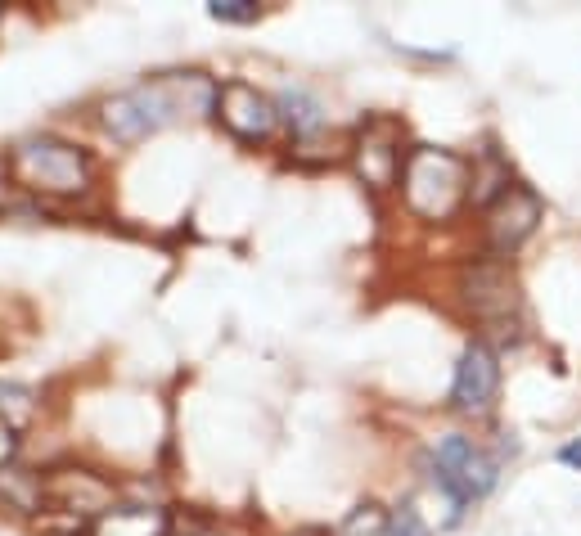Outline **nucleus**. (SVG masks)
Listing matches in <instances>:
<instances>
[{
    "mask_svg": "<svg viewBox=\"0 0 581 536\" xmlns=\"http://www.w3.org/2000/svg\"><path fill=\"white\" fill-rule=\"evenodd\" d=\"M5 176L14 190L32 199H82L100 181V158L77 140L41 131V136H23L19 145H10Z\"/></svg>",
    "mask_w": 581,
    "mask_h": 536,
    "instance_id": "f257e3e1",
    "label": "nucleus"
},
{
    "mask_svg": "<svg viewBox=\"0 0 581 536\" xmlns=\"http://www.w3.org/2000/svg\"><path fill=\"white\" fill-rule=\"evenodd\" d=\"M401 199L419 221H451L473 194V167L455 149L415 145L401 167Z\"/></svg>",
    "mask_w": 581,
    "mask_h": 536,
    "instance_id": "f03ea898",
    "label": "nucleus"
},
{
    "mask_svg": "<svg viewBox=\"0 0 581 536\" xmlns=\"http://www.w3.org/2000/svg\"><path fill=\"white\" fill-rule=\"evenodd\" d=\"M176 118H181V100H176L172 77H149V82L109 95L100 104V122L118 145H140L163 127H172Z\"/></svg>",
    "mask_w": 581,
    "mask_h": 536,
    "instance_id": "7ed1b4c3",
    "label": "nucleus"
},
{
    "mask_svg": "<svg viewBox=\"0 0 581 536\" xmlns=\"http://www.w3.org/2000/svg\"><path fill=\"white\" fill-rule=\"evenodd\" d=\"M433 482L451 496L455 518H460L464 505H478L496 491L500 482V464L496 455H487L473 437L464 433H446L442 442L433 446Z\"/></svg>",
    "mask_w": 581,
    "mask_h": 536,
    "instance_id": "20e7f679",
    "label": "nucleus"
},
{
    "mask_svg": "<svg viewBox=\"0 0 581 536\" xmlns=\"http://www.w3.org/2000/svg\"><path fill=\"white\" fill-rule=\"evenodd\" d=\"M217 122L239 140V145H266L280 127V113H275V95H266L262 86L244 82V77H230L217 91Z\"/></svg>",
    "mask_w": 581,
    "mask_h": 536,
    "instance_id": "39448f33",
    "label": "nucleus"
},
{
    "mask_svg": "<svg viewBox=\"0 0 581 536\" xmlns=\"http://www.w3.org/2000/svg\"><path fill=\"white\" fill-rule=\"evenodd\" d=\"M406 154L410 149H401L397 122H383V118L365 122V127L356 131V140L347 145V158L356 163V176H361L365 185H374V190H392V185L401 181Z\"/></svg>",
    "mask_w": 581,
    "mask_h": 536,
    "instance_id": "423d86ee",
    "label": "nucleus"
},
{
    "mask_svg": "<svg viewBox=\"0 0 581 536\" xmlns=\"http://www.w3.org/2000/svg\"><path fill=\"white\" fill-rule=\"evenodd\" d=\"M541 217H545L541 199H536L527 185H509V190L487 208V221H482L487 248L496 257H514L518 248L532 239V230L541 226Z\"/></svg>",
    "mask_w": 581,
    "mask_h": 536,
    "instance_id": "0eeeda50",
    "label": "nucleus"
},
{
    "mask_svg": "<svg viewBox=\"0 0 581 536\" xmlns=\"http://www.w3.org/2000/svg\"><path fill=\"white\" fill-rule=\"evenodd\" d=\"M46 500L55 509H68V514H82L95 523V518H104L118 505V482L86 469V464H68V469L46 473Z\"/></svg>",
    "mask_w": 581,
    "mask_h": 536,
    "instance_id": "6e6552de",
    "label": "nucleus"
},
{
    "mask_svg": "<svg viewBox=\"0 0 581 536\" xmlns=\"http://www.w3.org/2000/svg\"><path fill=\"white\" fill-rule=\"evenodd\" d=\"M496 392H500V356L491 352L487 343H469L455 361V379H451V410L460 415H487L496 406Z\"/></svg>",
    "mask_w": 581,
    "mask_h": 536,
    "instance_id": "1a4fd4ad",
    "label": "nucleus"
},
{
    "mask_svg": "<svg viewBox=\"0 0 581 536\" xmlns=\"http://www.w3.org/2000/svg\"><path fill=\"white\" fill-rule=\"evenodd\" d=\"M460 298L464 307L473 311L478 320H505L509 311L518 307L514 298V280H509V271L500 262H478V266H464L460 271Z\"/></svg>",
    "mask_w": 581,
    "mask_h": 536,
    "instance_id": "9d476101",
    "label": "nucleus"
},
{
    "mask_svg": "<svg viewBox=\"0 0 581 536\" xmlns=\"http://www.w3.org/2000/svg\"><path fill=\"white\" fill-rule=\"evenodd\" d=\"M95 536H172V514L149 500H118L104 518H95Z\"/></svg>",
    "mask_w": 581,
    "mask_h": 536,
    "instance_id": "9b49d317",
    "label": "nucleus"
},
{
    "mask_svg": "<svg viewBox=\"0 0 581 536\" xmlns=\"http://www.w3.org/2000/svg\"><path fill=\"white\" fill-rule=\"evenodd\" d=\"M275 113H280V127L293 131V140L325 136V104L307 86H280L275 91Z\"/></svg>",
    "mask_w": 581,
    "mask_h": 536,
    "instance_id": "f8f14e48",
    "label": "nucleus"
},
{
    "mask_svg": "<svg viewBox=\"0 0 581 536\" xmlns=\"http://www.w3.org/2000/svg\"><path fill=\"white\" fill-rule=\"evenodd\" d=\"M0 505L10 509V514H19V518H37L41 509L50 505L46 500V473L19 469V464L0 469Z\"/></svg>",
    "mask_w": 581,
    "mask_h": 536,
    "instance_id": "ddd939ff",
    "label": "nucleus"
},
{
    "mask_svg": "<svg viewBox=\"0 0 581 536\" xmlns=\"http://www.w3.org/2000/svg\"><path fill=\"white\" fill-rule=\"evenodd\" d=\"M37 415H41V392L32 383H14V379L0 383V424L23 433V428H32Z\"/></svg>",
    "mask_w": 581,
    "mask_h": 536,
    "instance_id": "4468645a",
    "label": "nucleus"
},
{
    "mask_svg": "<svg viewBox=\"0 0 581 536\" xmlns=\"http://www.w3.org/2000/svg\"><path fill=\"white\" fill-rule=\"evenodd\" d=\"M388 523H392V509H383V505H374V500H365V505H356L352 514L343 518L338 536H388Z\"/></svg>",
    "mask_w": 581,
    "mask_h": 536,
    "instance_id": "2eb2a0df",
    "label": "nucleus"
},
{
    "mask_svg": "<svg viewBox=\"0 0 581 536\" xmlns=\"http://www.w3.org/2000/svg\"><path fill=\"white\" fill-rule=\"evenodd\" d=\"M208 14L217 23H235V28H248V23L262 19V5H257V0H212Z\"/></svg>",
    "mask_w": 581,
    "mask_h": 536,
    "instance_id": "dca6fc26",
    "label": "nucleus"
},
{
    "mask_svg": "<svg viewBox=\"0 0 581 536\" xmlns=\"http://www.w3.org/2000/svg\"><path fill=\"white\" fill-rule=\"evenodd\" d=\"M388 536H428V527H424V518H419V509H415V505H401V509H392Z\"/></svg>",
    "mask_w": 581,
    "mask_h": 536,
    "instance_id": "f3484780",
    "label": "nucleus"
},
{
    "mask_svg": "<svg viewBox=\"0 0 581 536\" xmlns=\"http://www.w3.org/2000/svg\"><path fill=\"white\" fill-rule=\"evenodd\" d=\"M14 455H19V433L10 424H0V469H10Z\"/></svg>",
    "mask_w": 581,
    "mask_h": 536,
    "instance_id": "a211bd4d",
    "label": "nucleus"
},
{
    "mask_svg": "<svg viewBox=\"0 0 581 536\" xmlns=\"http://www.w3.org/2000/svg\"><path fill=\"white\" fill-rule=\"evenodd\" d=\"M559 464H568V469L581 473V437H577V442H568V446H559Z\"/></svg>",
    "mask_w": 581,
    "mask_h": 536,
    "instance_id": "6ab92c4d",
    "label": "nucleus"
},
{
    "mask_svg": "<svg viewBox=\"0 0 581 536\" xmlns=\"http://www.w3.org/2000/svg\"><path fill=\"white\" fill-rule=\"evenodd\" d=\"M185 536H226V532H212V527H194V532H185Z\"/></svg>",
    "mask_w": 581,
    "mask_h": 536,
    "instance_id": "aec40b11",
    "label": "nucleus"
},
{
    "mask_svg": "<svg viewBox=\"0 0 581 536\" xmlns=\"http://www.w3.org/2000/svg\"><path fill=\"white\" fill-rule=\"evenodd\" d=\"M293 536H329V532H320V527H302V532H293Z\"/></svg>",
    "mask_w": 581,
    "mask_h": 536,
    "instance_id": "412c9836",
    "label": "nucleus"
},
{
    "mask_svg": "<svg viewBox=\"0 0 581 536\" xmlns=\"http://www.w3.org/2000/svg\"><path fill=\"white\" fill-rule=\"evenodd\" d=\"M5 212H10V203H5V194H0V217H5Z\"/></svg>",
    "mask_w": 581,
    "mask_h": 536,
    "instance_id": "4be33fe9",
    "label": "nucleus"
}]
</instances>
